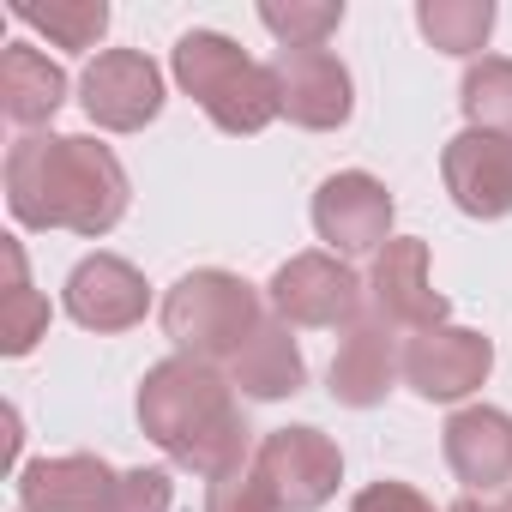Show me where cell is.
I'll use <instances>...</instances> for the list:
<instances>
[{
  "label": "cell",
  "instance_id": "cell-26",
  "mask_svg": "<svg viewBox=\"0 0 512 512\" xmlns=\"http://www.w3.org/2000/svg\"><path fill=\"white\" fill-rule=\"evenodd\" d=\"M350 512H434V500L422 488H410V482H368L350 500Z\"/></svg>",
  "mask_w": 512,
  "mask_h": 512
},
{
  "label": "cell",
  "instance_id": "cell-21",
  "mask_svg": "<svg viewBox=\"0 0 512 512\" xmlns=\"http://www.w3.org/2000/svg\"><path fill=\"white\" fill-rule=\"evenodd\" d=\"M19 25L43 31L55 49H97V37L109 31V7L103 0H49V7H13Z\"/></svg>",
  "mask_w": 512,
  "mask_h": 512
},
{
  "label": "cell",
  "instance_id": "cell-4",
  "mask_svg": "<svg viewBox=\"0 0 512 512\" xmlns=\"http://www.w3.org/2000/svg\"><path fill=\"white\" fill-rule=\"evenodd\" d=\"M260 326V296L235 272H187L163 296V332L193 362H235Z\"/></svg>",
  "mask_w": 512,
  "mask_h": 512
},
{
  "label": "cell",
  "instance_id": "cell-23",
  "mask_svg": "<svg viewBox=\"0 0 512 512\" xmlns=\"http://www.w3.org/2000/svg\"><path fill=\"white\" fill-rule=\"evenodd\" d=\"M260 25H266L284 49H326V37L344 25V0H290V7L266 0V7H260Z\"/></svg>",
  "mask_w": 512,
  "mask_h": 512
},
{
  "label": "cell",
  "instance_id": "cell-8",
  "mask_svg": "<svg viewBox=\"0 0 512 512\" xmlns=\"http://www.w3.org/2000/svg\"><path fill=\"white\" fill-rule=\"evenodd\" d=\"M272 85H278V115H290L308 133H332L350 121L356 109V85L350 67L332 49H278L272 61Z\"/></svg>",
  "mask_w": 512,
  "mask_h": 512
},
{
  "label": "cell",
  "instance_id": "cell-20",
  "mask_svg": "<svg viewBox=\"0 0 512 512\" xmlns=\"http://www.w3.org/2000/svg\"><path fill=\"white\" fill-rule=\"evenodd\" d=\"M416 25L446 55H476L494 31V0H422Z\"/></svg>",
  "mask_w": 512,
  "mask_h": 512
},
{
  "label": "cell",
  "instance_id": "cell-19",
  "mask_svg": "<svg viewBox=\"0 0 512 512\" xmlns=\"http://www.w3.org/2000/svg\"><path fill=\"white\" fill-rule=\"evenodd\" d=\"M0 260H7V302H0V350L7 356H31L49 332V302L31 290V272H25V247L7 235L0 247Z\"/></svg>",
  "mask_w": 512,
  "mask_h": 512
},
{
  "label": "cell",
  "instance_id": "cell-13",
  "mask_svg": "<svg viewBox=\"0 0 512 512\" xmlns=\"http://www.w3.org/2000/svg\"><path fill=\"white\" fill-rule=\"evenodd\" d=\"M404 380V350H398V326L368 314L344 332L338 356H332V398L350 410H374L386 404V392Z\"/></svg>",
  "mask_w": 512,
  "mask_h": 512
},
{
  "label": "cell",
  "instance_id": "cell-1",
  "mask_svg": "<svg viewBox=\"0 0 512 512\" xmlns=\"http://www.w3.org/2000/svg\"><path fill=\"white\" fill-rule=\"evenodd\" d=\"M7 205L25 229L109 235L127 217V169L85 133H25L7 151Z\"/></svg>",
  "mask_w": 512,
  "mask_h": 512
},
{
  "label": "cell",
  "instance_id": "cell-17",
  "mask_svg": "<svg viewBox=\"0 0 512 512\" xmlns=\"http://www.w3.org/2000/svg\"><path fill=\"white\" fill-rule=\"evenodd\" d=\"M302 380H308V362H302V350H296L284 320H266L260 332L241 344V356L229 362V386H241L247 398H260V404L302 392Z\"/></svg>",
  "mask_w": 512,
  "mask_h": 512
},
{
  "label": "cell",
  "instance_id": "cell-14",
  "mask_svg": "<svg viewBox=\"0 0 512 512\" xmlns=\"http://www.w3.org/2000/svg\"><path fill=\"white\" fill-rule=\"evenodd\" d=\"M145 308H151V290L121 253H91L67 278V314L85 332H127L145 320Z\"/></svg>",
  "mask_w": 512,
  "mask_h": 512
},
{
  "label": "cell",
  "instance_id": "cell-9",
  "mask_svg": "<svg viewBox=\"0 0 512 512\" xmlns=\"http://www.w3.org/2000/svg\"><path fill=\"white\" fill-rule=\"evenodd\" d=\"M494 368V344L464 326H428L404 344V386L428 404H458L470 398Z\"/></svg>",
  "mask_w": 512,
  "mask_h": 512
},
{
  "label": "cell",
  "instance_id": "cell-11",
  "mask_svg": "<svg viewBox=\"0 0 512 512\" xmlns=\"http://www.w3.org/2000/svg\"><path fill=\"white\" fill-rule=\"evenodd\" d=\"M368 290H374V314L392 326H410V332L446 326V296L428 278V241H416V235H392L374 253Z\"/></svg>",
  "mask_w": 512,
  "mask_h": 512
},
{
  "label": "cell",
  "instance_id": "cell-16",
  "mask_svg": "<svg viewBox=\"0 0 512 512\" xmlns=\"http://www.w3.org/2000/svg\"><path fill=\"white\" fill-rule=\"evenodd\" d=\"M446 464L470 494H494L512 482V416L494 404H470L446 422Z\"/></svg>",
  "mask_w": 512,
  "mask_h": 512
},
{
  "label": "cell",
  "instance_id": "cell-6",
  "mask_svg": "<svg viewBox=\"0 0 512 512\" xmlns=\"http://www.w3.org/2000/svg\"><path fill=\"white\" fill-rule=\"evenodd\" d=\"M272 308L284 326H356L362 320V278L338 253H296L272 278Z\"/></svg>",
  "mask_w": 512,
  "mask_h": 512
},
{
  "label": "cell",
  "instance_id": "cell-18",
  "mask_svg": "<svg viewBox=\"0 0 512 512\" xmlns=\"http://www.w3.org/2000/svg\"><path fill=\"white\" fill-rule=\"evenodd\" d=\"M61 103H67V73L49 55H37L31 43H13L0 55V109L13 127H43L55 121Z\"/></svg>",
  "mask_w": 512,
  "mask_h": 512
},
{
  "label": "cell",
  "instance_id": "cell-27",
  "mask_svg": "<svg viewBox=\"0 0 512 512\" xmlns=\"http://www.w3.org/2000/svg\"><path fill=\"white\" fill-rule=\"evenodd\" d=\"M446 512H494V506H488V500H482V494H464V500H452V506H446Z\"/></svg>",
  "mask_w": 512,
  "mask_h": 512
},
{
  "label": "cell",
  "instance_id": "cell-28",
  "mask_svg": "<svg viewBox=\"0 0 512 512\" xmlns=\"http://www.w3.org/2000/svg\"><path fill=\"white\" fill-rule=\"evenodd\" d=\"M500 512H512V500H506V506H500Z\"/></svg>",
  "mask_w": 512,
  "mask_h": 512
},
{
  "label": "cell",
  "instance_id": "cell-3",
  "mask_svg": "<svg viewBox=\"0 0 512 512\" xmlns=\"http://www.w3.org/2000/svg\"><path fill=\"white\" fill-rule=\"evenodd\" d=\"M175 79L223 133H266L278 121L272 67L241 55L223 31H187L175 43Z\"/></svg>",
  "mask_w": 512,
  "mask_h": 512
},
{
  "label": "cell",
  "instance_id": "cell-25",
  "mask_svg": "<svg viewBox=\"0 0 512 512\" xmlns=\"http://www.w3.org/2000/svg\"><path fill=\"white\" fill-rule=\"evenodd\" d=\"M169 470H127L103 512H169Z\"/></svg>",
  "mask_w": 512,
  "mask_h": 512
},
{
  "label": "cell",
  "instance_id": "cell-7",
  "mask_svg": "<svg viewBox=\"0 0 512 512\" xmlns=\"http://www.w3.org/2000/svg\"><path fill=\"white\" fill-rule=\"evenodd\" d=\"M79 103L97 127L109 133H139L163 115V73L151 55L139 49H103L91 67H85V85H79Z\"/></svg>",
  "mask_w": 512,
  "mask_h": 512
},
{
  "label": "cell",
  "instance_id": "cell-15",
  "mask_svg": "<svg viewBox=\"0 0 512 512\" xmlns=\"http://www.w3.org/2000/svg\"><path fill=\"white\" fill-rule=\"evenodd\" d=\"M115 470L97 452H61V458H31L19 470V506L25 512H103L115 494Z\"/></svg>",
  "mask_w": 512,
  "mask_h": 512
},
{
  "label": "cell",
  "instance_id": "cell-2",
  "mask_svg": "<svg viewBox=\"0 0 512 512\" xmlns=\"http://www.w3.org/2000/svg\"><path fill=\"white\" fill-rule=\"evenodd\" d=\"M139 428L181 470H199L211 482L247 464V422L235 410L229 380L211 362H193V356L157 362L139 386Z\"/></svg>",
  "mask_w": 512,
  "mask_h": 512
},
{
  "label": "cell",
  "instance_id": "cell-12",
  "mask_svg": "<svg viewBox=\"0 0 512 512\" xmlns=\"http://www.w3.org/2000/svg\"><path fill=\"white\" fill-rule=\"evenodd\" d=\"M314 229L338 253H380L392 241V193L374 175L344 169V175L320 181V193H314Z\"/></svg>",
  "mask_w": 512,
  "mask_h": 512
},
{
  "label": "cell",
  "instance_id": "cell-5",
  "mask_svg": "<svg viewBox=\"0 0 512 512\" xmlns=\"http://www.w3.org/2000/svg\"><path fill=\"white\" fill-rule=\"evenodd\" d=\"M253 470L266 476V488L284 512H320L344 482V452L320 428H278L260 440Z\"/></svg>",
  "mask_w": 512,
  "mask_h": 512
},
{
  "label": "cell",
  "instance_id": "cell-10",
  "mask_svg": "<svg viewBox=\"0 0 512 512\" xmlns=\"http://www.w3.org/2000/svg\"><path fill=\"white\" fill-rule=\"evenodd\" d=\"M440 175L464 217H506L512 211V133L464 127L440 151Z\"/></svg>",
  "mask_w": 512,
  "mask_h": 512
},
{
  "label": "cell",
  "instance_id": "cell-24",
  "mask_svg": "<svg viewBox=\"0 0 512 512\" xmlns=\"http://www.w3.org/2000/svg\"><path fill=\"white\" fill-rule=\"evenodd\" d=\"M205 512H284V506L272 500V488H266V476H260V470L241 464V470H229V476H217V482H211Z\"/></svg>",
  "mask_w": 512,
  "mask_h": 512
},
{
  "label": "cell",
  "instance_id": "cell-22",
  "mask_svg": "<svg viewBox=\"0 0 512 512\" xmlns=\"http://www.w3.org/2000/svg\"><path fill=\"white\" fill-rule=\"evenodd\" d=\"M458 103H464L470 127H482V133H512V61H500V55L470 61V73H464V85H458Z\"/></svg>",
  "mask_w": 512,
  "mask_h": 512
}]
</instances>
